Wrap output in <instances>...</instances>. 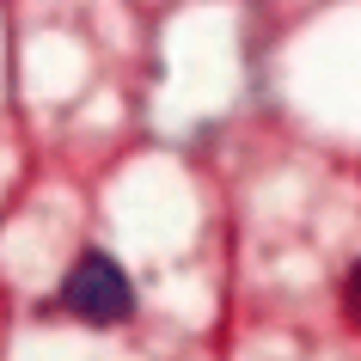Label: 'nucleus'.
<instances>
[{
	"label": "nucleus",
	"instance_id": "f257e3e1",
	"mask_svg": "<svg viewBox=\"0 0 361 361\" xmlns=\"http://www.w3.org/2000/svg\"><path fill=\"white\" fill-rule=\"evenodd\" d=\"M61 312H74V319L86 324H116L135 312V288L129 276H123V264L116 257H104V251H86L74 269H68V282H61Z\"/></svg>",
	"mask_w": 361,
	"mask_h": 361
},
{
	"label": "nucleus",
	"instance_id": "f03ea898",
	"mask_svg": "<svg viewBox=\"0 0 361 361\" xmlns=\"http://www.w3.org/2000/svg\"><path fill=\"white\" fill-rule=\"evenodd\" d=\"M343 312H349V319L361 324V264L349 269V276H343Z\"/></svg>",
	"mask_w": 361,
	"mask_h": 361
}]
</instances>
